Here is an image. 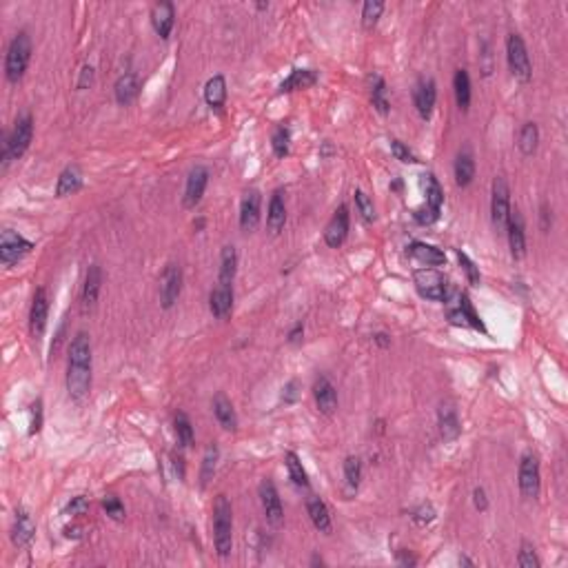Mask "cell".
Here are the masks:
<instances>
[{
	"label": "cell",
	"instance_id": "obj_1",
	"mask_svg": "<svg viewBox=\"0 0 568 568\" xmlns=\"http://www.w3.org/2000/svg\"><path fill=\"white\" fill-rule=\"evenodd\" d=\"M67 391L76 402H82L91 391V340L85 331H78L69 344Z\"/></svg>",
	"mask_w": 568,
	"mask_h": 568
},
{
	"label": "cell",
	"instance_id": "obj_2",
	"mask_svg": "<svg viewBox=\"0 0 568 568\" xmlns=\"http://www.w3.org/2000/svg\"><path fill=\"white\" fill-rule=\"evenodd\" d=\"M31 138H33V118L31 114H23L16 120L11 134H7L3 140V156H0V160H3V171L14 160L25 156V151L31 144Z\"/></svg>",
	"mask_w": 568,
	"mask_h": 568
},
{
	"label": "cell",
	"instance_id": "obj_3",
	"mask_svg": "<svg viewBox=\"0 0 568 568\" xmlns=\"http://www.w3.org/2000/svg\"><path fill=\"white\" fill-rule=\"evenodd\" d=\"M213 544L220 557L231 555L233 548V513L225 495H218L213 504Z\"/></svg>",
	"mask_w": 568,
	"mask_h": 568
},
{
	"label": "cell",
	"instance_id": "obj_4",
	"mask_svg": "<svg viewBox=\"0 0 568 568\" xmlns=\"http://www.w3.org/2000/svg\"><path fill=\"white\" fill-rule=\"evenodd\" d=\"M31 60V38L27 31H18L9 47H7V56H5V76L9 82H18L29 67Z\"/></svg>",
	"mask_w": 568,
	"mask_h": 568
},
{
	"label": "cell",
	"instance_id": "obj_5",
	"mask_svg": "<svg viewBox=\"0 0 568 568\" xmlns=\"http://www.w3.org/2000/svg\"><path fill=\"white\" fill-rule=\"evenodd\" d=\"M413 282H415V289H417L419 296L427 298V300H433V302L446 300L449 293H451L446 278L435 269H417L413 273Z\"/></svg>",
	"mask_w": 568,
	"mask_h": 568
},
{
	"label": "cell",
	"instance_id": "obj_6",
	"mask_svg": "<svg viewBox=\"0 0 568 568\" xmlns=\"http://www.w3.org/2000/svg\"><path fill=\"white\" fill-rule=\"evenodd\" d=\"M506 60H508V69L520 82H528L533 78V67H530V58L526 45L522 41L520 33H508L506 38Z\"/></svg>",
	"mask_w": 568,
	"mask_h": 568
},
{
	"label": "cell",
	"instance_id": "obj_7",
	"mask_svg": "<svg viewBox=\"0 0 568 568\" xmlns=\"http://www.w3.org/2000/svg\"><path fill=\"white\" fill-rule=\"evenodd\" d=\"M542 486L540 457L533 451H526L520 462V493L524 500H537Z\"/></svg>",
	"mask_w": 568,
	"mask_h": 568
},
{
	"label": "cell",
	"instance_id": "obj_8",
	"mask_svg": "<svg viewBox=\"0 0 568 568\" xmlns=\"http://www.w3.org/2000/svg\"><path fill=\"white\" fill-rule=\"evenodd\" d=\"M31 249H33V242H29L21 233H16L11 229H5L0 233V262L5 267L21 262L27 253H31Z\"/></svg>",
	"mask_w": 568,
	"mask_h": 568
},
{
	"label": "cell",
	"instance_id": "obj_9",
	"mask_svg": "<svg viewBox=\"0 0 568 568\" xmlns=\"http://www.w3.org/2000/svg\"><path fill=\"white\" fill-rule=\"evenodd\" d=\"M508 215H510V191H508L506 180L498 176L493 180V193H491V218L498 231L506 229Z\"/></svg>",
	"mask_w": 568,
	"mask_h": 568
},
{
	"label": "cell",
	"instance_id": "obj_10",
	"mask_svg": "<svg viewBox=\"0 0 568 568\" xmlns=\"http://www.w3.org/2000/svg\"><path fill=\"white\" fill-rule=\"evenodd\" d=\"M47 316H49V291L41 286L33 293L31 300V311H29V331L31 338H43L45 326H47Z\"/></svg>",
	"mask_w": 568,
	"mask_h": 568
},
{
	"label": "cell",
	"instance_id": "obj_11",
	"mask_svg": "<svg viewBox=\"0 0 568 568\" xmlns=\"http://www.w3.org/2000/svg\"><path fill=\"white\" fill-rule=\"evenodd\" d=\"M182 293V269L178 264H169L160 278V304L162 309H171Z\"/></svg>",
	"mask_w": 568,
	"mask_h": 568
},
{
	"label": "cell",
	"instance_id": "obj_12",
	"mask_svg": "<svg viewBox=\"0 0 568 568\" xmlns=\"http://www.w3.org/2000/svg\"><path fill=\"white\" fill-rule=\"evenodd\" d=\"M506 235H508V247L510 255L515 260H522L526 255V231H524V218L518 209H510L508 223H506Z\"/></svg>",
	"mask_w": 568,
	"mask_h": 568
},
{
	"label": "cell",
	"instance_id": "obj_13",
	"mask_svg": "<svg viewBox=\"0 0 568 568\" xmlns=\"http://www.w3.org/2000/svg\"><path fill=\"white\" fill-rule=\"evenodd\" d=\"M209 185V169L198 164V167L191 169L189 178H187V187H185V198H182V205L187 209H193L200 200L205 195V189Z\"/></svg>",
	"mask_w": 568,
	"mask_h": 568
},
{
	"label": "cell",
	"instance_id": "obj_14",
	"mask_svg": "<svg viewBox=\"0 0 568 568\" xmlns=\"http://www.w3.org/2000/svg\"><path fill=\"white\" fill-rule=\"evenodd\" d=\"M260 502H262V508H264L267 522L271 526H280L282 520H284V510H282V502H280V495H278V488L273 486V482L264 480L260 484Z\"/></svg>",
	"mask_w": 568,
	"mask_h": 568
},
{
	"label": "cell",
	"instance_id": "obj_15",
	"mask_svg": "<svg viewBox=\"0 0 568 568\" xmlns=\"http://www.w3.org/2000/svg\"><path fill=\"white\" fill-rule=\"evenodd\" d=\"M346 233H349V207L340 205V209L333 213L324 229V242L331 249H338L346 240Z\"/></svg>",
	"mask_w": 568,
	"mask_h": 568
},
{
	"label": "cell",
	"instance_id": "obj_16",
	"mask_svg": "<svg viewBox=\"0 0 568 568\" xmlns=\"http://www.w3.org/2000/svg\"><path fill=\"white\" fill-rule=\"evenodd\" d=\"M151 25L156 29V33L160 36L162 41H167L171 36V29L176 25V7L169 0H162V3H156L151 9Z\"/></svg>",
	"mask_w": 568,
	"mask_h": 568
},
{
	"label": "cell",
	"instance_id": "obj_17",
	"mask_svg": "<svg viewBox=\"0 0 568 568\" xmlns=\"http://www.w3.org/2000/svg\"><path fill=\"white\" fill-rule=\"evenodd\" d=\"M260 205H262V198H260V191L258 189H249L242 198V205H240V227L242 231H253L260 223Z\"/></svg>",
	"mask_w": 568,
	"mask_h": 568
},
{
	"label": "cell",
	"instance_id": "obj_18",
	"mask_svg": "<svg viewBox=\"0 0 568 568\" xmlns=\"http://www.w3.org/2000/svg\"><path fill=\"white\" fill-rule=\"evenodd\" d=\"M314 397H316V407L320 413L324 415H333L336 409H338V391L328 377H318L316 384H314Z\"/></svg>",
	"mask_w": 568,
	"mask_h": 568
},
{
	"label": "cell",
	"instance_id": "obj_19",
	"mask_svg": "<svg viewBox=\"0 0 568 568\" xmlns=\"http://www.w3.org/2000/svg\"><path fill=\"white\" fill-rule=\"evenodd\" d=\"M435 98H437V89H435V82L431 78L429 80H419L415 85V89H413V102H415L417 114L422 116L424 120H429L431 114H433Z\"/></svg>",
	"mask_w": 568,
	"mask_h": 568
},
{
	"label": "cell",
	"instance_id": "obj_20",
	"mask_svg": "<svg viewBox=\"0 0 568 568\" xmlns=\"http://www.w3.org/2000/svg\"><path fill=\"white\" fill-rule=\"evenodd\" d=\"M102 286V269L98 264H91L85 276V286H82V311H91L98 302Z\"/></svg>",
	"mask_w": 568,
	"mask_h": 568
},
{
	"label": "cell",
	"instance_id": "obj_21",
	"mask_svg": "<svg viewBox=\"0 0 568 568\" xmlns=\"http://www.w3.org/2000/svg\"><path fill=\"white\" fill-rule=\"evenodd\" d=\"M33 535H36V524H33L31 515L25 508H18L16 522H14V528H11V542L18 548H25V546L31 544Z\"/></svg>",
	"mask_w": 568,
	"mask_h": 568
},
{
	"label": "cell",
	"instance_id": "obj_22",
	"mask_svg": "<svg viewBox=\"0 0 568 568\" xmlns=\"http://www.w3.org/2000/svg\"><path fill=\"white\" fill-rule=\"evenodd\" d=\"M209 309H211V314H213L218 320L229 318L231 309H233V286L218 284V286L211 291V296H209Z\"/></svg>",
	"mask_w": 568,
	"mask_h": 568
},
{
	"label": "cell",
	"instance_id": "obj_23",
	"mask_svg": "<svg viewBox=\"0 0 568 568\" xmlns=\"http://www.w3.org/2000/svg\"><path fill=\"white\" fill-rule=\"evenodd\" d=\"M306 513L320 533H331V513H328V506L318 495L306 498Z\"/></svg>",
	"mask_w": 568,
	"mask_h": 568
},
{
	"label": "cell",
	"instance_id": "obj_24",
	"mask_svg": "<svg viewBox=\"0 0 568 568\" xmlns=\"http://www.w3.org/2000/svg\"><path fill=\"white\" fill-rule=\"evenodd\" d=\"M114 94H116L118 105H122V107L132 105L140 94V80H138L136 73H122V76L116 80Z\"/></svg>",
	"mask_w": 568,
	"mask_h": 568
},
{
	"label": "cell",
	"instance_id": "obj_25",
	"mask_svg": "<svg viewBox=\"0 0 568 568\" xmlns=\"http://www.w3.org/2000/svg\"><path fill=\"white\" fill-rule=\"evenodd\" d=\"M213 415L218 419V424L225 431H235L237 429V415L231 404V400L225 393H218L213 397Z\"/></svg>",
	"mask_w": 568,
	"mask_h": 568
},
{
	"label": "cell",
	"instance_id": "obj_26",
	"mask_svg": "<svg viewBox=\"0 0 568 568\" xmlns=\"http://www.w3.org/2000/svg\"><path fill=\"white\" fill-rule=\"evenodd\" d=\"M286 223V207H284V193L278 189L276 193L271 195L269 203V213H267V227L273 235H278L284 229Z\"/></svg>",
	"mask_w": 568,
	"mask_h": 568
},
{
	"label": "cell",
	"instance_id": "obj_27",
	"mask_svg": "<svg viewBox=\"0 0 568 568\" xmlns=\"http://www.w3.org/2000/svg\"><path fill=\"white\" fill-rule=\"evenodd\" d=\"M409 255H413L415 260H419L427 267H439V264L446 262L444 251H439L437 247L427 245V242H411L409 245Z\"/></svg>",
	"mask_w": 568,
	"mask_h": 568
},
{
	"label": "cell",
	"instance_id": "obj_28",
	"mask_svg": "<svg viewBox=\"0 0 568 568\" xmlns=\"http://www.w3.org/2000/svg\"><path fill=\"white\" fill-rule=\"evenodd\" d=\"M235 271H237V253L233 245H227L220 253V271H218V284L233 286L235 280Z\"/></svg>",
	"mask_w": 568,
	"mask_h": 568
},
{
	"label": "cell",
	"instance_id": "obj_29",
	"mask_svg": "<svg viewBox=\"0 0 568 568\" xmlns=\"http://www.w3.org/2000/svg\"><path fill=\"white\" fill-rule=\"evenodd\" d=\"M318 82V73L314 69H293L291 76L280 85V94H291L298 89H309Z\"/></svg>",
	"mask_w": 568,
	"mask_h": 568
},
{
	"label": "cell",
	"instance_id": "obj_30",
	"mask_svg": "<svg viewBox=\"0 0 568 568\" xmlns=\"http://www.w3.org/2000/svg\"><path fill=\"white\" fill-rule=\"evenodd\" d=\"M475 178V160L471 149H464L455 158V182L457 187H468Z\"/></svg>",
	"mask_w": 568,
	"mask_h": 568
},
{
	"label": "cell",
	"instance_id": "obj_31",
	"mask_svg": "<svg viewBox=\"0 0 568 568\" xmlns=\"http://www.w3.org/2000/svg\"><path fill=\"white\" fill-rule=\"evenodd\" d=\"M205 100L211 109H223L227 100V80L225 76H213L205 85Z\"/></svg>",
	"mask_w": 568,
	"mask_h": 568
},
{
	"label": "cell",
	"instance_id": "obj_32",
	"mask_svg": "<svg viewBox=\"0 0 568 568\" xmlns=\"http://www.w3.org/2000/svg\"><path fill=\"white\" fill-rule=\"evenodd\" d=\"M82 189V176L76 167H67L60 178H58V185H56V195L58 198H67V195H73L76 191Z\"/></svg>",
	"mask_w": 568,
	"mask_h": 568
},
{
	"label": "cell",
	"instance_id": "obj_33",
	"mask_svg": "<svg viewBox=\"0 0 568 568\" xmlns=\"http://www.w3.org/2000/svg\"><path fill=\"white\" fill-rule=\"evenodd\" d=\"M453 89H455L457 107H460L462 112H468V107H471V78H468V71L466 69H457L455 71Z\"/></svg>",
	"mask_w": 568,
	"mask_h": 568
},
{
	"label": "cell",
	"instance_id": "obj_34",
	"mask_svg": "<svg viewBox=\"0 0 568 568\" xmlns=\"http://www.w3.org/2000/svg\"><path fill=\"white\" fill-rule=\"evenodd\" d=\"M439 433H442V437L446 439V442H451V439H455L457 435H460V419H457V413L453 407H442L439 409Z\"/></svg>",
	"mask_w": 568,
	"mask_h": 568
},
{
	"label": "cell",
	"instance_id": "obj_35",
	"mask_svg": "<svg viewBox=\"0 0 568 568\" xmlns=\"http://www.w3.org/2000/svg\"><path fill=\"white\" fill-rule=\"evenodd\" d=\"M537 142H540V129L535 122H524V127L520 129V138H518V146L524 156H533L537 151Z\"/></svg>",
	"mask_w": 568,
	"mask_h": 568
},
{
	"label": "cell",
	"instance_id": "obj_36",
	"mask_svg": "<svg viewBox=\"0 0 568 568\" xmlns=\"http://www.w3.org/2000/svg\"><path fill=\"white\" fill-rule=\"evenodd\" d=\"M424 189H427V207L433 209L435 213L442 211V205H444V191L439 187V182L433 173H427L424 176Z\"/></svg>",
	"mask_w": 568,
	"mask_h": 568
},
{
	"label": "cell",
	"instance_id": "obj_37",
	"mask_svg": "<svg viewBox=\"0 0 568 568\" xmlns=\"http://www.w3.org/2000/svg\"><path fill=\"white\" fill-rule=\"evenodd\" d=\"M457 306H460V314H462L464 326H473L475 331L486 333V326H484L482 318L478 316V311L473 309V304H471V300H468L466 293H460V300H457Z\"/></svg>",
	"mask_w": 568,
	"mask_h": 568
},
{
	"label": "cell",
	"instance_id": "obj_38",
	"mask_svg": "<svg viewBox=\"0 0 568 568\" xmlns=\"http://www.w3.org/2000/svg\"><path fill=\"white\" fill-rule=\"evenodd\" d=\"M284 464L289 468V478L293 480V484L300 486V488H309V475H306V471H304V466L300 462V457L293 451H289L284 455Z\"/></svg>",
	"mask_w": 568,
	"mask_h": 568
},
{
	"label": "cell",
	"instance_id": "obj_39",
	"mask_svg": "<svg viewBox=\"0 0 568 568\" xmlns=\"http://www.w3.org/2000/svg\"><path fill=\"white\" fill-rule=\"evenodd\" d=\"M360 480H362V462H360V457L349 455L344 460V484H346V488H349V493L358 491Z\"/></svg>",
	"mask_w": 568,
	"mask_h": 568
},
{
	"label": "cell",
	"instance_id": "obj_40",
	"mask_svg": "<svg viewBox=\"0 0 568 568\" xmlns=\"http://www.w3.org/2000/svg\"><path fill=\"white\" fill-rule=\"evenodd\" d=\"M371 102L373 107L377 109V112L382 116H387L391 112V105L387 100V85H384V80L380 76H373V87H371Z\"/></svg>",
	"mask_w": 568,
	"mask_h": 568
},
{
	"label": "cell",
	"instance_id": "obj_41",
	"mask_svg": "<svg viewBox=\"0 0 568 568\" xmlns=\"http://www.w3.org/2000/svg\"><path fill=\"white\" fill-rule=\"evenodd\" d=\"M173 429H176V437L182 446H191L193 444V427L189 422V417L185 413H178L173 417Z\"/></svg>",
	"mask_w": 568,
	"mask_h": 568
},
{
	"label": "cell",
	"instance_id": "obj_42",
	"mask_svg": "<svg viewBox=\"0 0 568 568\" xmlns=\"http://www.w3.org/2000/svg\"><path fill=\"white\" fill-rule=\"evenodd\" d=\"M384 11V3L382 0H366L362 7V27L364 29H373L380 21V16Z\"/></svg>",
	"mask_w": 568,
	"mask_h": 568
},
{
	"label": "cell",
	"instance_id": "obj_43",
	"mask_svg": "<svg viewBox=\"0 0 568 568\" xmlns=\"http://www.w3.org/2000/svg\"><path fill=\"white\" fill-rule=\"evenodd\" d=\"M289 142H291L289 129H286V127H278V129L273 132V138H271L273 154H276L278 158H284V156H289Z\"/></svg>",
	"mask_w": 568,
	"mask_h": 568
},
{
	"label": "cell",
	"instance_id": "obj_44",
	"mask_svg": "<svg viewBox=\"0 0 568 568\" xmlns=\"http://www.w3.org/2000/svg\"><path fill=\"white\" fill-rule=\"evenodd\" d=\"M215 462H218V449H215V444H211V446L205 451L203 471H200V482H203V486H207V482L213 478V473H215Z\"/></svg>",
	"mask_w": 568,
	"mask_h": 568
},
{
	"label": "cell",
	"instance_id": "obj_45",
	"mask_svg": "<svg viewBox=\"0 0 568 568\" xmlns=\"http://www.w3.org/2000/svg\"><path fill=\"white\" fill-rule=\"evenodd\" d=\"M455 255H457V260H460V264H462V269H464V273H466V278H468L471 286H480L482 276H480V269L475 267V262L468 258V255H466L464 251H460V249H455Z\"/></svg>",
	"mask_w": 568,
	"mask_h": 568
},
{
	"label": "cell",
	"instance_id": "obj_46",
	"mask_svg": "<svg viewBox=\"0 0 568 568\" xmlns=\"http://www.w3.org/2000/svg\"><path fill=\"white\" fill-rule=\"evenodd\" d=\"M355 205H358V211L360 215L364 218V223H373L375 220V207H373V200L366 195L362 189L355 191Z\"/></svg>",
	"mask_w": 568,
	"mask_h": 568
},
{
	"label": "cell",
	"instance_id": "obj_47",
	"mask_svg": "<svg viewBox=\"0 0 568 568\" xmlns=\"http://www.w3.org/2000/svg\"><path fill=\"white\" fill-rule=\"evenodd\" d=\"M518 564L522 568H540V559H537V553H535V546L530 542H522L520 546V557H518Z\"/></svg>",
	"mask_w": 568,
	"mask_h": 568
},
{
	"label": "cell",
	"instance_id": "obj_48",
	"mask_svg": "<svg viewBox=\"0 0 568 568\" xmlns=\"http://www.w3.org/2000/svg\"><path fill=\"white\" fill-rule=\"evenodd\" d=\"M102 508H105V513L114 522H122L124 520V506H122V502L116 495H107L102 500Z\"/></svg>",
	"mask_w": 568,
	"mask_h": 568
},
{
	"label": "cell",
	"instance_id": "obj_49",
	"mask_svg": "<svg viewBox=\"0 0 568 568\" xmlns=\"http://www.w3.org/2000/svg\"><path fill=\"white\" fill-rule=\"evenodd\" d=\"M391 154L395 156V160L404 162V164H415V162H419L417 156L409 149V146H407L404 142H400V140H391Z\"/></svg>",
	"mask_w": 568,
	"mask_h": 568
},
{
	"label": "cell",
	"instance_id": "obj_50",
	"mask_svg": "<svg viewBox=\"0 0 568 568\" xmlns=\"http://www.w3.org/2000/svg\"><path fill=\"white\" fill-rule=\"evenodd\" d=\"M413 520L419 524V526H424V524H431L435 520V508L431 504H419L415 510H413Z\"/></svg>",
	"mask_w": 568,
	"mask_h": 568
},
{
	"label": "cell",
	"instance_id": "obj_51",
	"mask_svg": "<svg viewBox=\"0 0 568 568\" xmlns=\"http://www.w3.org/2000/svg\"><path fill=\"white\" fill-rule=\"evenodd\" d=\"M89 510V500L85 495H76V498H71V502L67 504L65 513L67 515H85V513Z\"/></svg>",
	"mask_w": 568,
	"mask_h": 568
},
{
	"label": "cell",
	"instance_id": "obj_52",
	"mask_svg": "<svg viewBox=\"0 0 568 568\" xmlns=\"http://www.w3.org/2000/svg\"><path fill=\"white\" fill-rule=\"evenodd\" d=\"M43 429V402L41 400H36L33 404H31V429L29 433H38Z\"/></svg>",
	"mask_w": 568,
	"mask_h": 568
},
{
	"label": "cell",
	"instance_id": "obj_53",
	"mask_svg": "<svg viewBox=\"0 0 568 568\" xmlns=\"http://www.w3.org/2000/svg\"><path fill=\"white\" fill-rule=\"evenodd\" d=\"M413 218L417 220V223H419V225H433V223H435V220L439 218V213H435L433 209H429V207L424 205L422 209H415Z\"/></svg>",
	"mask_w": 568,
	"mask_h": 568
},
{
	"label": "cell",
	"instance_id": "obj_54",
	"mask_svg": "<svg viewBox=\"0 0 568 568\" xmlns=\"http://www.w3.org/2000/svg\"><path fill=\"white\" fill-rule=\"evenodd\" d=\"M473 504H475V508L478 510H488V498H486V493H484V488H475L473 491Z\"/></svg>",
	"mask_w": 568,
	"mask_h": 568
},
{
	"label": "cell",
	"instance_id": "obj_55",
	"mask_svg": "<svg viewBox=\"0 0 568 568\" xmlns=\"http://www.w3.org/2000/svg\"><path fill=\"white\" fill-rule=\"evenodd\" d=\"M91 82H94V67L85 65L82 71H80V78H78V89H87Z\"/></svg>",
	"mask_w": 568,
	"mask_h": 568
},
{
	"label": "cell",
	"instance_id": "obj_56",
	"mask_svg": "<svg viewBox=\"0 0 568 568\" xmlns=\"http://www.w3.org/2000/svg\"><path fill=\"white\" fill-rule=\"evenodd\" d=\"M298 400V382L293 380L284 387V402H296Z\"/></svg>",
	"mask_w": 568,
	"mask_h": 568
},
{
	"label": "cell",
	"instance_id": "obj_57",
	"mask_svg": "<svg viewBox=\"0 0 568 568\" xmlns=\"http://www.w3.org/2000/svg\"><path fill=\"white\" fill-rule=\"evenodd\" d=\"M302 336H304V324L298 322L296 326L291 328V333H289V344H298L302 340Z\"/></svg>",
	"mask_w": 568,
	"mask_h": 568
},
{
	"label": "cell",
	"instance_id": "obj_58",
	"mask_svg": "<svg viewBox=\"0 0 568 568\" xmlns=\"http://www.w3.org/2000/svg\"><path fill=\"white\" fill-rule=\"evenodd\" d=\"M540 215H542V229L548 231V229H551V211H548V205H546V203L542 205Z\"/></svg>",
	"mask_w": 568,
	"mask_h": 568
},
{
	"label": "cell",
	"instance_id": "obj_59",
	"mask_svg": "<svg viewBox=\"0 0 568 568\" xmlns=\"http://www.w3.org/2000/svg\"><path fill=\"white\" fill-rule=\"evenodd\" d=\"M373 338H375V342H377L380 346H389V344H391V340H389L387 333H377V336H373Z\"/></svg>",
	"mask_w": 568,
	"mask_h": 568
}]
</instances>
